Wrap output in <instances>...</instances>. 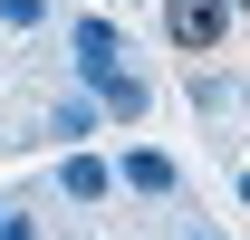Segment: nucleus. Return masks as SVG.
I'll use <instances>...</instances> for the list:
<instances>
[{
	"instance_id": "423d86ee",
	"label": "nucleus",
	"mask_w": 250,
	"mask_h": 240,
	"mask_svg": "<svg viewBox=\"0 0 250 240\" xmlns=\"http://www.w3.org/2000/svg\"><path fill=\"white\" fill-rule=\"evenodd\" d=\"M96 125H106V106H96V96H87V87H77V96H58V106H48V144H58V154H67V144H87Z\"/></svg>"
},
{
	"instance_id": "f257e3e1",
	"label": "nucleus",
	"mask_w": 250,
	"mask_h": 240,
	"mask_svg": "<svg viewBox=\"0 0 250 240\" xmlns=\"http://www.w3.org/2000/svg\"><path fill=\"white\" fill-rule=\"evenodd\" d=\"M231 20H241L231 0H164V39H173L183 58H212L221 39H231Z\"/></svg>"
},
{
	"instance_id": "f8f14e48",
	"label": "nucleus",
	"mask_w": 250,
	"mask_h": 240,
	"mask_svg": "<svg viewBox=\"0 0 250 240\" xmlns=\"http://www.w3.org/2000/svg\"><path fill=\"white\" fill-rule=\"evenodd\" d=\"M231 10H250V0H231Z\"/></svg>"
},
{
	"instance_id": "6e6552de",
	"label": "nucleus",
	"mask_w": 250,
	"mask_h": 240,
	"mask_svg": "<svg viewBox=\"0 0 250 240\" xmlns=\"http://www.w3.org/2000/svg\"><path fill=\"white\" fill-rule=\"evenodd\" d=\"M0 240H39V221H29L20 202H10V211H0Z\"/></svg>"
},
{
	"instance_id": "9d476101",
	"label": "nucleus",
	"mask_w": 250,
	"mask_h": 240,
	"mask_svg": "<svg viewBox=\"0 0 250 240\" xmlns=\"http://www.w3.org/2000/svg\"><path fill=\"white\" fill-rule=\"evenodd\" d=\"M183 240H221V231H183Z\"/></svg>"
},
{
	"instance_id": "0eeeda50",
	"label": "nucleus",
	"mask_w": 250,
	"mask_h": 240,
	"mask_svg": "<svg viewBox=\"0 0 250 240\" xmlns=\"http://www.w3.org/2000/svg\"><path fill=\"white\" fill-rule=\"evenodd\" d=\"M0 29H10V39H29V29H48V0H0Z\"/></svg>"
},
{
	"instance_id": "f03ea898",
	"label": "nucleus",
	"mask_w": 250,
	"mask_h": 240,
	"mask_svg": "<svg viewBox=\"0 0 250 240\" xmlns=\"http://www.w3.org/2000/svg\"><path fill=\"white\" fill-rule=\"evenodd\" d=\"M77 87H87L96 106L116 116V125H135V116H145V106H154V87H145V77H135V67H125V58H96V67H77Z\"/></svg>"
},
{
	"instance_id": "20e7f679",
	"label": "nucleus",
	"mask_w": 250,
	"mask_h": 240,
	"mask_svg": "<svg viewBox=\"0 0 250 240\" xmlns=\"http://www.w3.org/2000/svg\"><path fill=\"white\" fill-rule=\"evenodd\" d=\"M106 192H116V163H106V154H87V144H67L58 154V202H106Z\"/></svg>"
},
{
	"instance_id": "9b49d317",
	"label": "nucleus",
	"mask_w": 250,
	"mask_h": 240,
	"mask_svg": "<svg viewBox=\"0 0 250 240\" xmlns=\"http://www.w3.org/2000/svg\"><path fill=\"white\" fill-rule=\"evenodd\" d=\"M0 211H10V192H0Z\"/></svg>"
},
{
	"instance_id": "7ed1b4c3",
	"label": "nucleus",
	"mask_w": 250,
	"mask_h": 240,
	"mask_svg": "<svg viewBox=\"0 0 250 240\" xmlns=\"http://www.w3.org/2000/svg\"><path fill=\"white\" fill-rule=\"evenodd\" d=\"M116 192L173 202V192H183V163H173V154H154V144H125V163H116Z\"/></svg>"
},
{
	"instance_id": "39448f33",
	"label": "nucleus",
	"mask_w": 250,
	"mask_h": 240,
	"mask_svg": "<svg viewBox=\"0 0 250 240\" xmlns=\"http://www.w3.org/2000/svg\"><path fill=\"white\" fill-rule=\"evenodd\" d=\"M96 58H125V29L106 10H77L67 20V67H96Z\"/></svg>"
},
{
	"instance_id": "1a4fd4ad",
	"label": "nucleus",
	"mask_w": 250,
	"mask_h": 240,
	"mask_svg": "<svg viewBox=\"0 0 250 240\" xmlns=\"http://www.w3.org/2000/svg\"><path fill=\"white\" fill-rule=\"evenodd\" d=\"M241 202H250V163H241Z\"/></svg>"
}]
</instances>
